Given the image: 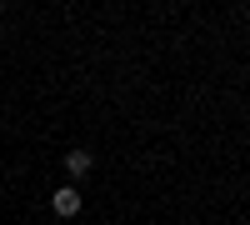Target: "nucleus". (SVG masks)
Masks as SVG:
<instances>
[{"label":"nucleus","instance_id":"f257e3e1","mask_svg":"<svg viewBox=\"0 0 250 225\" xmlns=\"http://www.w3.org/2000/svg\"><path fill=\"white\" fill-rule=\"evenodd\" d=\"M50 205H55V215H65V220L80 215V190H75V185H60V190L50 195Z\"/></svg>","mask_w":250,"mask_h":225},{"label":"nucleus","instance_id":"f03ea898","mask_svg":"<svg viewBox=\"0 0 250 225\" xmlns=\"http://www.w3.org/2000/svg\"><path fill=\"white\" fill-rule=\"evenodd\" d=\"M90 165H95V160H90V150H70V155H65V170H70V180L90 175Z\"/></svg>","mask_w":250,"mask_h":225}]
</instances>
